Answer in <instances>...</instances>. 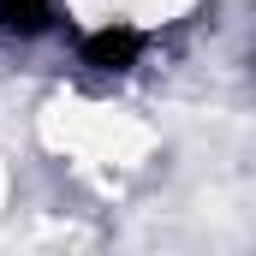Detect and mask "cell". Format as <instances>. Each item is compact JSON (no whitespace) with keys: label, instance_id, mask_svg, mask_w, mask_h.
Masks as SVG:
<instances>
[{"label":"cell","instance_id":"obj_1","mask_svg":"<svg viewBox=\"0 0 256 256\" xmlns=\"http://www.w3.org/2000/svg\"><path fill=\"white\" fill-rule=\"evenodd\" d=\"M137 60H143V30H131V24H102L84 36V66H96V72H131Z\"/></svg>","mask_w":256,"mask_h":256},{"label":"cell","instance_id":"obj_2","mask_svg":"<svg viewBox=\"0 0 256 256\" xmlns=\"http://www.w3.org/2000/svg\"><path fill=\"white\" fill-rule=\"evenodd\" d=\"M0 30L6 36H48L54 30V6L48 0H0Z\"/></svg>","mask_w":256,"mask_h":256}]
</instances>
